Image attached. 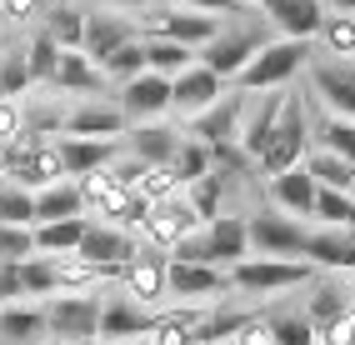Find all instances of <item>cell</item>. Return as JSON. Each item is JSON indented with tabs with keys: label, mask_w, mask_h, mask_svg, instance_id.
<instances>
[{
	"label": "cell",
	"mask_w": 355,
	"mask_h": 345,
	"mask_svg": "<svg viewBox=\"0 0 355 345\" xmlns=\"http://www.w3.org/2000/svg\"><path fill=\"white\" fill-rule=\"evenodd\" d=\"M20 301V281H15V265H0V310Z\"/></svg>",
	"instance_id": "48"
},
{
	"label": "cell",
	"mask_w": 355,
	"mask_h": 345,
	"mask_svg": "<svg viewBox=\"0 0 355 345\" xmlns=\"http://www.w3.org/2000/svg\"><path fill=\"white\" fill-rule=\"evenodd\" d=\"M350 275H355V265H350Z\"/></svg>",
	"instance_id": "53"
},
{
	"label": "cell",
	"mask_w": 355,
	"mask_h": 345,
	"mask_svg": "<svg viewBox=\"0 0 355 345\" xmlns=\"http://www.w3.org/2000/svg\"><path fill=\"white\" fill-rule=\"evenodd\" d=\"M45 345H70V340H45Z\"/></svg>",
	"instance_id": "52"
},
{
	"label": "cell",
	"mask_w": 355,
	"mask_h": 345,
	"mask_svg": "<svg viewBox=\"0 0 355 345\" xmlns=\"http://www.w3.org/2000/svg\"><path fill=\"white\" fill-rule=\"evenodd\" d=\"M245 256H250V230H245V220H241V215H216V220H205L200 236L191 230V236L175 245L171 260H196V265L225 270V265L245 260Z\"/></svg>",
	"instance_id": "1"
},
{
	"label": "cell",
	"mask_w": 355,
	"mask_h": 345,
	"mask_svg": "<svg viewBox=\"0 0 355 345\" xmlns=\"http://www.w3.org/2000/svg\"><path fill=\"white\" fill-rule=\"evenodd\" d=\"M55 145H60V160H65V175H70V180H85V175L105 170L110 160H115V141H90V135H55Z\"/></svg>",
	"instance_id": "20"
},
{
	"label": "cell",
	"mask_w": 355,
	"mask_h": 345,
	"mask_svg": "<svg viewBox=\"0 0 355 345\" xmlns=\"http://www.w3.org/2000/svg\"><path fill=\"white\" fill-rule=\"evenodd\" d=\"M121 275H125V290L135 295V301H155V295H165V260L150 256V250H146V256H135Z\"/></svg>",
	"instance_id": "32"
},
{
	"label": "cell",
	"mask_w": 355,
	"mask_h": 345,
	"mask_svg": "<svg viewBox=\"0 0 355 345\" xmlns=\"http://www.w3.org/2000/svg\"><path fill=\"white\" fill-rule=\"evenodd\" d=\"M26 60H31V80H35V85H51L55 60H60V45L45 35V30H35V35H31V45H26Z\"/></svg>",
	"instance_id": "40"
},
{
	"label": "cell",
	"mask_w": 355,
	"mask_h": 345,
	"mask_svg": "<svg viewBox=\"0 0 355 345\" xmlns=\"http://www.w3.org/2000/svg\"><path fill=\"white\" fill-rule=\"evenodd\" d=\"M305 141H311V125H305V105L295 96H286V105H280V121L270 130V141L266 150H260L255 166L266 170V175H280V170H291L305 160Z\"/></svg>",
	"instance_id": "5"
},
{
	"label": "cell",
	"mask_w": 355,
	"mask_h": 345,
	"mask_svg": "<svg viewBox=\"0 0 355 345\" xmlns=\"http://www.w3.org/2000/svg\"><path fill=\"white\" fill-rule=\"evenodd\" d=\"M280 105H286V90H260V100L250 105L245 100V121H241V150L250 155V160H260V150H266V141H270V130H275V121H280Z\"/></svg>",
	"instance_id": "18"
},
{
	"label": "cell",
	"mask_w": 355,
	"mask_h": 345,
	"mask_svg": "<svg viewBox=\"0 0 355 345\" xmlns=\"http://www.w3.org/2000/svg\"><path fill=\"white\" fill-rule=\"evenodd\" d=\"M20 135H26V110H20L15 100H0V150L15 145Z\"/></svg>",
	"instance_id": "46"
},
{
	"label": "cell",
	"mask_w": 355,
	"mask_h": 345,
	"mask_svg": "<svg viewBox=\"0 0 355 345\" xmlns=\"http://www.w3.org/2000/svg\"><path fill=\"white\" fill-rule=\"evenodd\" d=\"M350 195H355V191H350Z\"/></svg>",
	"instance_id": "55"
},
{
	"label": "cell",
	"mask_w": 355,
	"mask_h": 345,
	"mask_svg": "<svg viewBox=\"0 0 355 345\" xmlns=\"http://www.w3.org/2000/svg\"><path fill=\"white\" fill-rule=\"evenodd\" d=\"M6 180L10 186H26V191H45L65 175V160L55 141H40V135H20L15 145H6Z\"/></svg>",
	"instance_id": "2"
},
{
	"label": "cell",
	"mask_w": 355,
	"mask_h": 345,
	"mask_svg": "<svg viewBox=\"0 0 355 345\" xmlns=\"http://www.w3.org/2000/svg\"><path fill=\"white\" fill-rule=\"evenodd\" d=\"M311 265H325V270H350L355 265V230H340V225H325V230H311L305 236V256Z\"/></svg>",
	"instance_id": "21"
},
{
	"label": "cell",
	"mask_w": 355,
	"mask_h": 345,
	"mask_svg": "<svg viewBox=\"0 0 355 345\" xmlns=\"http://www.w3.org/2000/svg\"><path fill=\"white\" fill-rule=\"evenodd\" d=\"M0 100H6V96H0Z\"/></svg>",
	"instance_id": "54"
},
{
	"label": "cell",
	"mask_w": 355,
	"mask_h": 345,
	"mask_svg": "<svg viewBox=\"0 0 355 345\" xmlns=\"http://www.w3.org/2000/svg\"><path fill=\"white\" fill-rule=\"evenodd\" d=\"M241 121H245V96H220L210 110L191 115L185 135H196V141H205V145H230L235 135H241Z\"/></svg>",
	"instance_id": "15"
},
{
	"label": "cell",
	"mask_w": 355,
	"mask_h": 345,
	"mask_svg": "<svg viewBox=\"0 0 355 345\" xmlns=\"http://www.w3.org/2000/svg\"><path fill=\"white\" fill-rule=\"evenodd\" d=\"M150 330V310L135 301H101V340H130Z\"/></svg>",
	"instance_id": "26"
},
{
	"label": "cell",
	"mask_w": 355,
	"mask_h": 345,
	"mask_svg": "<svg viewBox=\"0 0 355 345\" xmlns=\"http://www.w3.org/2000/svg\"><path fill=\"white\" fill-rule=\"evenodd\" d=\"M180 135H185V130L165 125V121H146V125H130V130H125V150L140 155L146 166H165V160L175 155Z\"/></svg>",
	"instance_id": "24"
},
{
	"label": "cell",
	"mask_w": 355,
	"mask_h": 345,
	"mask_svg": "<svg viewBox=\"0 0 355 345\" xmlns=\"http://www.w3.org/2000/svg\"><path fill=\"white\" fill-rule=\"evenodd\" d=\"M350 310V295L340 290V285H315V295H311V306H305V320H311L315 330H325L330 320H340Z\"/></svg>",
	"instance_id": "38"
},
{
	"label": "cell",
	"mask_w": 355,
	"mask_h": 345,
	"mask_svg": "<svg viewBox=\"0 0 355 345\" xmlns=\"http://www.w3.org/2000/svg\"><path fill=\"white\" fill-rule=\"evenodd\" d=\"M320 150L340 155L355 166V121H345V115H330V121L320 125Z\"/></svg>",
	"instance_id": "43"
},
{
	"label": "cell",
	"mask_w": 355,
	"mask_h": 345,
	"mask_svg": "<svg viewBox=\"0 0 355 345\" xmlns=\"http://www.w3.org/2000/svg\"><path fill=\"white\" fill-rule=\"evenodd\" d=\"M40 310H45V335L51 340H70V345L101 340V301L96 295H51Z\"/></svg>",
	"instance_id": "4"
},
{
	"label": "cell",
	"mask_w": 355,
	"mask_h": 345,
	"mask_svg": "<svg viewBox=\"0 0 355 345\" xmlns=\"http://www.w3.org/2000/svg\"><path fill=\"white\" fill-rule=\"evenodd\" d=\"M135 256H140L135 236H130L125 225H110V220H90L85 236H80V245H76V260L90 265V270H101V275L125 270Z\"/></svg>",
	"instance_id": "6"
},
{
	"label": "cell",
	"mask_w": 355,
	"mask_h": 345,
	"mask_svg": "<svg viewBox=\"0 0 355 345\" xmlns=\"http://www.w3.org/2000/svg\"><path fill=\"white\" fill-rule=\"evenodd\" d=\"M45 35H51L60 51H80V40H85V10L80 6H70V0H55L51 10H45Z\"/></svg>",
	"instance_id": "30"
},
{
	"label": "cell",
	"mask_w": 355,
	"mask_h": 345,
	"mask_svg": "<svg viewBox=\"0 0 355 345\" xmlns=\"http://www.w3.org/2000/svg\"><path fill=\"white\" fill-rule=\"evenodd\" d=\"M320 40L330 45V55H355V15H325Z\"/></svg>",
	"instance_id": "44"
},
{
	"label": "cell",
	"mask_w": 355,
	"mask_h": 345,
	"mask_svg": "<svg viewBox=\"0 0 355 345\" xmlns=\"http://www.w3.org/2000/svg\"><path fill=\"white\" fill-rule=\"evenodd\" d=\"M150 35H165L175 45H191V51H200V45H210L220 35V20L205 15V10H185V6H171V10H155V30Z\"/></svg>",
	"instance_id": "14"
},
{
	"label": "cell",
	"mask_w": 355,
	"mask_h": 345,
	"mask_svg": "<svg viewBox=\"0 0 355 345\" xmlns=\"http://www.w3.org/2000/svg\"><path fill=\"white\" fill-rule=\"evenodd\" d=\"M51 85H60V90H76V96H90V90H105L110 80L101 76V65L90 60L85 51H60Z\"/></svg>",
	"instance_id": "25"
},
{
	"label": "cell",
	"mask_w": 355,
	"mask_h": 345,
	"mask_svg": "<svg viewBox=\"0 0 355 345\" xmlns=\"http://www.w3.org/2000/svg\"><path fill=\"white\" fill-rule=\"evenodd\" d=\"M125 115L121 105H76L65 110V125L60 135H90V141H115V135H125Z\"/></svg>",
	"instance_id": "22"
},
{
	"label": "cell",
	"mask_w": 355,
	"mask_h": 345,
	"mask_svg": "<svg viewBox=\"0 0 355 345\" xmlns=\"http://www.w3.org/2000/svg\"><path fill=\"white\" fill-rule=\"evenodd\" d=\"M15 281H20V295H55L60 290L55 256H26V260H15Z\"/></svg>",
	"instance_id": "35"
},
{
	"label": "cell",
	"mask_w": 355,
	"mask_h": 345,
	"mask_svg": "<svg viewBox=\"0 0 355 345\" xmlns=\"http://www.w3.org/2000/svg\"><path fill=\"white\" fill-rule=\"evenodd\" d=\"M315 175L305 170V160L300 166H291V170H280V175H270V200L280 205L286 215H311L315 211Z\"/></svg>",
	"instance_id": "23"
},
{
	"label": "cell",
	"mask_w": 355,
	"mask_h": 345,
	"mask_svg": "<svg viewBox=\"0 0 355 345\" xmlns=\"http://www.w3.org/2000/svg\"><path fill=\"white\" fill-rule=\"evenodd\" d=\"M225 96V80L210 71V65H185L180 76H171V110H180L185 121H191V115H200V110H210Z\"/></svg>",
	"instance_id": "12"
},
{
	"label": "cell",
	"mask_w": 355,
	"mask_h": 345,
	"mask_svg": "<svg viewBox=\"0 0 355 345\" xmlns=\"http://www.w3.org/2000/svg\"><path fill=\"white\" fill-rule=\"evenodd\" d=\"M185 65H196V51L191 45H175L165 35H146V71L155 76H180Z\"/></svg>",
	"instance_id": "33"
},
{
	"label": "cell",
	"mask_w": 355,
	"mask_h": 345,
	"mask_svg": "<svg viewBox=\"0 0 355 345\" xmlns=\"http://www.w3.org/2000/svg\"><path fill=\"white\" fill-rule=\"evenodd\" d=\"M0 10H6L15 26H31V20L45 10V0H0Z\"/></svg>",
	"instance_id": "47"
},
{
	"label": "cell",
	"mask_w": 355,
	"mask_h": 345,
	"mask_svg": "<svg viewBox=\"0 0 355 345\" xmlns=\"http://www.w3.org/2000/svg\"><path fill=\"white\" fill-rule=\"evenodd\" d=\"M225 180H230V175L210 170V175H200V180H196V186H185V200H191V211H196L200 220L225 215V211H220V200H225Z\"/></svg>",
	"instance_id": "36"
},
{
	"label": "cell",
	"mask_w": 355,
	"mask_h": 345,
	"mask_svg": "<svg viewBox=\"0 0 355 345\" xmlns=\"http://www.w3.org/2000/svg\"><path fill=\"white\" fill-rule=\"evenodd\" d=\"M140 71H146V40H140V35L125 40L121 51H110V55L101 60V76H105V80H121V85L135 80Z\"/></svg>",
	"instance_id": "37"
},
{
	"label": "cell",
	"mask_w": 355,
	"mask_h": 345,
	"mask_svg": "<svg viewBox=\"0 0 355 345\" xmlns=\"http://www.w3.org/2000/svg\"><path fill=\"white\" fill-rule=\"evenodd\" d=\"M175 6H185V10H205V15H216V10H241L245 0H175Z\"/></svg>",
	"instance_id": "49"
},
{
	"label": "cell",
	"mask_w": 355,
	"mask_h": 345,
	"mask_svg": "<svg viewBox=\"0 0 355 345\" xmlns=\"http://www.w3.org/2000/svg\"><path fill=\"white\" fill-rule=\"evenodd\" d=\"M196 225H200V215L191 211L185 191H175V195H165V200H150V215L140 220V240L160 245V250H175Z\"/></svg>",
	"instance_id": "8"
},
{
	"label": "cell",
	"mask_w": 355,
	"mask_h": 345,
	"mask_svg": "<svg viewBox=\"0 0 355 345\" xmlns=\"http://www.w3.org/2000/svg\"><path fill=\"white\" fill-rule=\"evenodd\" d=\"M35 80H31V60H26V51H6L0 55V96L6 100H15V96H26Z\"/></svg>",
	"instance_id": "41"
},
{
	"label": "cell",
	"mask_w": 355,
	"mask_h": 345,
	"mask_svg": "<svg viewBox=\"0 0 355 345\" xmlns=\"http://www.w3.org/2000/svg\"><path fill=\"white\" fill-rule=\"evenodd\" d=\"M125 40H135V26L125 15H110V10H85V40H80V51L90 60H105L110 51H121Z\"/></svg>",
	"instance_id": "19"
},
{
	"label": "cell",
	"mask_w": 355,
	"mask_h": 345,
	"mask_svg": "<svg viewBox=\"0 0 355 345\" xmlns=\"http://www.w3.org/2000/svg\"><path fill=\"white\" fill-rule=\"evenodd\" d=\"M0 340H10V345L45 340V310L40 306H6L0 310Z\"/></svg>",
	"instance_id": "31"
},
{
	"label": "cell",
	"mask_w": 355,
	"mask_h": 345,
	"mask_svg": "<svg viewBox=\"0 0 355 345\" xmlns=\"http://www.w3.org/2000/svg\"><path fill=\"white\" fill-rule=\"evenodd\" d=\"M70 215H85L80 180H55V186L35 191V225H45V220H70Z\"/></svg>",
	"instance_id": "27"
},
{
	"label": "cell",
	"mask_w": 355,
	"mask_h": 345,
	"mask_svg": "<svg viewBox=\"0 0 355 345\" xmlns=\"http://www.w3.org/2000/svg\"><path fill=\"white\" fill-rule=\"evenodd\" d=\"M311 85H315V96L325 100L330 115L355 121V65L350 60H320L311 71Z\"/></svg>",
	"instance_id": "16"
},
{
	"label": "cell",
	"mask_w": 355,
	"mask_h": 345,
	"mask_svg": "<svg viewBox=\"0 0 355 345\" xmlns=\"http://www.w3.org/2000/svg\"><path fill=\"white\" fill-rule=\"evenodd\" d=\"M260 45H266V35H260V30H220L210 45H200L196 55H200V65H210L220 80H235V76L255 60Z\"/></svg>",
	"instance_id": "10"
},
{
	"label": "cell",
	"mask_w": 355,
	"mask_h": 345,
	"mask_svg": "<svg viewBox=\"0 0 355 345\" xmlns=\"http://www.w3.org/2000/svg\"><path fill=\"white\" fill-rule=\"evenodd\" d=\"M311 260H270V256H260V260H235L225 275H230V285L235 290H245V295H275V290H295L311 281Z\"/></svg>",
	"instance_id": "7"
},
{
	"label": "cell",
	"mask_w": 355,
	"mask_h": 345,
	"mask_svg": "<svg viewBox=\"0 0 355 345\" xmlns=\"http://www.w3.org/2000/svg\"><path fill=\"white\" fill-rule=\"evenodd\" d=\"M305 170L315 175V186H325V191H355V166L350 160H340V155H330V150H315V155H305Z\"/></svg>",
	"instance_id": "34"
},
{
	"label": "cell",
	"mask_w": 355,
	"mask_h": 345,
	"mask_svg": "<svg viewBox=\"0 0 355 345\" xmlns=\"http://www.w3.org/2000/svg\"><path fill=\"white\" fill-rule=\"evenodd\" d=\"M230 290V275L216 265H196V260H165V295H185V301H200V295H220Z\"/></svg>",
	"instance_id": "17"
},
{
	"label": "cell",
	"mask_w": 355,
	"mask_h": 345,
	"mask_svg": "<svg viewBox=\"0 0 355 345\" xmlns=\"http://www.w3.org/2000/svg\"><path fill=\"white\" fill-rule=\"evenodd\" d=\"M165 170H171V175L180 180V191H185V186H196L200 175L216 170V160H210V145H205V141H196V135H180V145H175L171 160H165Z\"/></svg>",
	"instance_id": "29"
},
{
	"label": "cell",
	"mask_w": 355,
	"mask_h": 345,
	"mask_svg": "<svg viewBox=\"0 0 355 345\" xmlns=\"http://www.w3.org/2000/svg\"><path fill=\"white\" fill-rule=\"evenodd\" d=\"M286 40H311L325 26V0H255Z\"/></svg>",
	"instance_id": "13"
},
{
	"label": "cell",
	"mask_w": 355,
	"mask_h": 345,
	"mask_svg": "<svg viewBox=\"0 0 355 345\" xmlns=\"http://www.w3.org/2000/svg\"><path fill=\"white\" fill-rule=\"evenodd\" d=\"M305 55H311V40H286V35L266 40L255 51V60L235 76V85H241V90H280L305 65Z\"/></svg>",
	"instance_id": "3"
},
{
	"label": "cell",
	"mask_w": 355,
	"mask_h": 345,
	"mask_svg": "<svg viewBox=\"0 0 355 345\" xmlns=\"http://www.w3.org/2000/svg\"><path fill=\"white\" fill-rule=\"evenodd\" d=\"M35 256V240H31V225H0V265H15Z\"/></svg>",
	"instance_id": "45"
},
{
	"label": "cell",
	"mask_w": 355,
	"mask_h": 345,
	"mask_svg": "<svg viewBox=\"0 0 355 345\" xmlns=\"http://www.w3.org/2000/svg\"><path fill=\"white\" fill-rule=\"evenodd\" d=\"M245 230H250V250H260V256H270V260H300L305 256V236H311L300 220L270 215V211L250 215Z\"/></svg>",
	"instance_id": "9"
},
{
	"label": "cell",
	"mask_w": 355,
	"mask_h": 345,
	"mask_svg": "<svg viewBox=\"0 0 355 345\" xmlns=\"http://www.w3.org/2000/svg\"><path fill=\"white\" fill-rule=\"evenodd\" d=\"M85 215H70V220H45L31 225V240H35V256H76V245L85 236Z\"/></svg>",
	"instance_id": "28"
},
{
	"label": "cell",
	"mask_w": 355,
	"mask_h": 345,
	"mask_svg": "<svg viewBox=\"0 0 355 345\" xmlns=\"http://www.w3.org/2000/svg\"><path fill=\"white\" fill-rule=\"evenodd\" d=\"M325 10H336V15H355V0H325Z\"/></svg>",
	"instance_id": "50"
},
{
	"label": "cell",
	"mask_w": 355,
	"mask_h": 345,
	"mask_svg": "<svg viewBox=\"0 0 355 345\" xmlns=\"http://www.w3.org/2000/svg\"><path fill=\"white\" fill-rule=\"evenodd\" d=\"M105 6H121V10H140V6H150V0H105Z\"/></svg>",
	"instance_id": "51"
},
{
	"label": "cell",
	"mask_w": 355,
	"mask_h": 345,
	"mask_svg": "<svg viewBox=\"0 0 355 345\" xmlns=\"http://www.w3.org/2000/svg\"><path fill=\"white\" fill-rule=\"evenodd\" d=\"M266 326H270V345H320V330L305 315H275Z\"/></svg>",
	"instance_id": "42"
},
{
	"label": "cell",
	"mask_w": 355,
	"mask_h": 345,
	"mask_svg": "<svg viewBox=\"0 0 355 345\" xmlns=\"http://www.w3.org/2000/svg\"><path fill=\"white\" fill-rule=\"evenodd\" d=\"M165 110H171V76L140 71L135 80H125V85H121V115H125V125L160 121Z\"/></svg>",
	"instance_id": "11"
},
{
	"label": "cell",
	"mask_w": 355,
	"mask_h": 345,
	"mask_svg": "<svg viewBox=\"0 0 355 345\" xmlns=\"http://www.w3.org/2000/svg\"><path fill=\"white\" fill-rule=\"evenodd\" d=\"M0 225H35V191L0 180Z\"/></svg>",
	"instance_id": "39"
}]
</instances>
